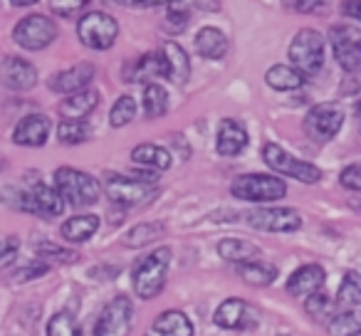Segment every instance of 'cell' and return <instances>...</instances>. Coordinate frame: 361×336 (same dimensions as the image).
Instances as JSON below:
<instances>
[{
  "instance_id": "28",
  "label": "cell",
  "mask_w": 361,
  "mask_h": 336,
  "mask_svg": "<svg viewBox=\"0 0 361 336\" xmlns=\"http://www.w3.org/2000/svg\"><path fill=\"white\" fill-rule=\"evenodd\" d=\"M238 275H240V280H245L247 285L265 287V285H270V282H275L277 267L270 265V262L250 260V262H240V267H238Z\"/></svg>"
},
{
  "instance_id": "45",
  "label": "cell",
  "mask_w": 361,
  "mask_h": 336,
  "mask_svg": "<svg viewBox=\"0 0 361 336\" xmlns=\"http://www.w3.org/2000/svg\"><path fill=\"white\" fill-rule=\"evenodd\" d=\"M341 13L349 18H356V20H361V0H346L344 6H341Z\"/></svg>"
},
{
  "instance_id": "35",
  "label": "cell",
  "mask_w": 361,
  "mask_h": 336,
  "mask_svg": "<svg viewBox=\"0 0 361 336\" xmlns=\"http://www.w3.org/2000/svg\"><path fill=\"white\" fill-rule=\"evenodd\" d=\"M47 336H82V329L70 311H57L47 324Z\"/></svg>"
},
{
  "instance_id": "10",
  "label": "cell",
  "mask_w": 361,
  "mask_h": 336,
  "mask_svg": "<svg viewBox=\"0 0 361 336\" xmlns=\"http://www.w3.org/2000/svg\"><path fill=\"white\" fill-rule=\"evenodd\" d=\"M131 319H134V306L131 299L124 294L114 297L104 311L99 314L94 326V336H129Z\"/></svg>"
},
{
  "instance_id": "36",
  "label": "cell",
  "mask_w": 361,
  "mask_h": 336,
  "mask_svg": "<svg viewBox=\"0 0 361 336\" xmlns=\"http://www.w3.org/2000/svg\"><path fill=\"white\" fill-rule=\"evenodd\" d=\"M57 139L70 146L82 144V141L90 139V126H87L85 121H62V124L57 126Z\"/></svg>"
},
{
  "instance_id": "21",
  "label": "cell",
  "mask_w": 361,
  "mask_h": 336,
  "mask_svg": "<svg viewBox=\"0 0 361 336\" xmlns=\"http://www.w3.org/2000/svg\"><path fill=\"white\" fill-rule=\"evenodd\" d=\"M218 154L221 156H238L247 146V131L240 121L226 119L218 129Z\"/></svg>"
},
{
  "instance_id": "2",
  "label": "cell",
  "mask_w": 361,
  "mask_h": 336,
  "mask_svg": "<svg viewBox=\"0 0 361 336\" xmlns=\"http://www.w3.org/2000/svg\"><path fill=\"white\" fill-rule=\"evenodd\" d=\"M171 265V250L169 247H159L156 252H149L146 257H141L134 267V292L141 299H154L161 294L166 285V272Z\"/></svg>"
},
{
  "instance_id": "16",
  "label": "cell",
  "mask_w": 361,
  "mask_h": 336,
  "mask_svg": "<svg viewBox=\"0 0 361 336\" xmlns=\"http://www.w3.org/2000/svg\"><path fill=\"white\" fill-rule=\"evenodd\" d=\"M161 52V62H164V77L173 85H183L188 82V75H191V62H188L186 50L176 42H164L159 47Z\"/></svg>"
},
{
  "instance_id": "26",
  "label": "cell",
  "mask_w": 361,
  "mask_h": 336,
  "mask_svg": "<svg viewBox=\"0 0 361 336\" xmlns=\"http://www.w3.org/2000/svg\"><path fill=\"white\" fill-rule=\"evenodd\" d=\"M131 161L139 166H146V168H154V171H166V168L171 166V154L164 149V146L139 144L134 151H131Z\"/></svg>"
},
{
  "instance_id": "46",
  "label": "cell",
  "mask_w": 361,
  "mask_h": 336,
  "mask_svg": "<svg viewBox=\"0 0 361 336\" xmlns=\"http://www.w3.org/2000/svg\"><path fill=\"white\" fill-rule=\"evenodd\" d=\"M171 0H124V6H146V8H156V6H169Z\"/></svg>"
},
{
  "instance_id": "25",
  "label": "cell",
  "mask_w": 361,
  "mask_h": 336,
  "mask_svg": "<svg viewBox=\"0 0 361 336\" xmlns=\"http://www.w3.org/2000/svg\"><path fill=\"white\" fill-rule=\"evenodd\" d=\"M97 228H99V218L97 216H75L62 223L60 235L67 242H87L97 232Z\"/></svg>"
},
{
  "instance_id": "38",
  "label": "cell",
  "mask_w": 361,
  "mask_h": 336,
  "mask_svg": "<svg viewBox=\"0 0 361 336\" xmlns=\"http://www.w3.org/2000/svg\"><path fill=\"white\" fill-rule=\"evenodd\" d=\"M90 6V0H50V11L60 18H75Z\"/></svg>"
},
{
  "instance_id": "49",
  "label": "cell",
  "mask_w": 361,
  "mask_h": 336,
  "mask_svg": "<svg viewBox=\"0 0 361 336\" xmlns=\"http://www.w3.org/2000/svg\"><path fill=\"white\" fill-rule=\"evenodd\" d=\"M114 3H124V0H114Z\"/></svg>"
},
{
  "instance_id": "43",
  "label": "cell",
  "mask_w": 361,
  "mask_h": 336,
  "mask_svg": "<svg viewBox=\"0 0 361 336\" xmlns=\"http://www.w3.org/2000/svg\"><path fill=\"white\" fill-rule=\"evenodd\" d=\"M16 250H18V240H16V237H6V240H0V267L16 257Z\"/></svg>"
},
{
  "instance_id": "3",
  "label": "cell",
  "mask_w": 361,
  "mask_h": 336,
  "mask_svg": "<svg viewBox=\"0 0 361 336\" xmlns=\"http://www.w3.org/2000/svg\"><path fill=\"white\" fill-rule=\"evenodd\" d=\"M290 62L302 77H314L324 67V37L317 30H300L290 45Z\"/></svg>"
},
{
  "instance_id": "23",
  "label": "cell",
  "mask_w": 361,
  "mask_h": 336,
  "mask_svg": "<svg viewBox=\"0 0 361 336\" xmlns=\"http://www.w3.org/2000/svg\"><path fill=\"white\" fill-rule=\"evenodd\" d=\"M196 50L206 60H223L228 52V37L218 27H203L196 35Z\"/></svg>"
},
{
  "instance_id": "37",
  "label": "cell",
  "mask_w": 361,
  "mask_h": 336,
  "mask_svg": "<svg viewBox=\"0 0 361 336\" xmlns=\"http://www.w3.org/2000/svg\"><path fill=\"white\" fill-rule=\"evenodd\" d=\"M134 116H136V101L131 99L129 94L119 97L109 111V121H111V126H116V129L124 126V124H129V121H134Z\"/></svg>"
},
{
  "instance_id": "13",
  "label": "cell",
  "mask_w": 361,
  "mask_h": 336,
  "mask_svg": "<svg viewBox=\"0 0 361 336\" xmlns=\"http://www.w3.org/2000/svg\"><path fill=\"white\" fill-rule=\"evenodd\" d=\"M18 208L42 218H57L65 211V201L55 188L45 186V183H35L27 193L18 196Z\"/></svg>"
},
{
  "instance_id": "24",
  "label": "cell",
  "mask_w": 361,
  "mask_h": 336,
  "mask_svg": "<svg viewBox=\"0 0 361 336\" xmlns=\"http://www.w3.org/2000/svg\"><path fill=\"white\" fill-rule=\"evenodd\" d=\"M154 331L159 336H193V324L183 311L169 309L161 316H156Z\"/></svg>"
},
{
  "instance_id": "40",
  "label": "cell",
  "mask_w": 361,
  "mask_h": 336,
  "mask_svg": "<svg viewBox=\"0 0 361 336\" xmlns=\"http://www.w3.org/2000/svg\"><path fill=\"white\" fill-rule=\"evenodd\" d=\"M37 255L42 260H57V262H75L77 255L70 250H62V247H55V245H40L37 247Z\"/></svg>"
},
{
  "instance_id": "27",
  "label": "cell",
  "mask_w": 361,
  "mask_h": 336,
  "mask_svg": "<svg viewBox=\"0 0 361 336\" xmlns=\"http://www.w3.org/2000/svg\"><path fill=\"white\" fill-rule=\"evenodd\" d=\"M265 82L277 92H292V89H300L305 85V77L295 70V67H287V65H275L267 70Z\"/></svg>"
},
{
  "instance_id": "18",
  "label": "cell",
  "mask_w": 361,
  "mask_h": 336,
  "mask_svg": "<svg viewBox=\"0 0 361 336\" xmlns=\"http://www.w3.org/2000/svg\"><path fill=\"white\" fill-rule=\"evenodd\" d=\"M50 136V119L45 114H27L18 121L13 131V141L18 146H42Z\"/></svg>"
},
{
  "instance_id": "11",
  "label": "cell",
  "mask_w": 361,
  "mask_h": 336,
  "mask_svg": "<svg viewBox=\"0 0 361 336\" xmlns=\"http://www.w3.org/2000/svg\"><path fill=\"white\" fill-rule=\"evenodd\" d=\"M329 42L334 57L346 72H356L361 67V30L354 25H334L329 30Z\"/></svg>"
},
{
  "instance_id": "33",
  "label": "cell",
  "mask_w": 361,
  "mask_h": 336,
  "mask_svg": "<svg viewBox=\"0 0 361 336\" xmlns=\"http://www.w3.org/2000/svg\"><path fill=\"white\" fill-rule=\"evenodd\" d=\"M188 20H191V13H188V6L183 0H171L169 3V13H166L164 20V30L169 32H183L188 27Z\"/></svg>"
},
{
  "instance_id": "30",
  "label": "cell",
  "mask_w": 361,
  "mask_h": 336,
  "mask_svg": "<svg viewBox=\"0 0 361 336\" xmlns=\"http://www.w3.org/2000/svg\"><path fill=\"white\" fill-rule=\"evenodd\" d=\"M164 232H166L164 223H141V225L131 228V230L126 232L124 242L129 247H144V245H149V242L159 240Z\"/></svg>"
},
{
  "instance_id": "19",
  "label": "cell",
  "mask_w": 361,
  "mask_h": 336,
  "mask_svg": "<svg viewBox=\"0 0 361 336\" xmlns=\"http://www.w3.org/2000/svg\"><path fill=\"white\" fill-rule=\"evenodd\" d=\"M324 280H326V275L319 265H305L292 272V277L287 280V292H290L292 297H310L322 290Z\"/></svg>"
},
{
  "instance_id": "47",
  "label": "cell",
  "mask_w": 361,
  "mask_h": 336,
  "mask_svg": "<svg viewBox=\"0 0 361 336\" xmlns=\"http://www.w3.org/2000/svg\"><path fill=\"white\" fill-rule=\"evenodd\" d=\"M13 6H18V8H25V6H35L37 0H11Z\"/></svg>"
},
{
  "instance_id": "9",
  "label": "cell",
  "mask_w": 361,
  "mask_h": 336,
  "mask_svg": "<svg viewBox=\"0 0 361 336\" xmlns=\"http://www.w3.org/2000/svg\"><path fill=\"white\" fill-rule=\"evenodd\" d=\"M341 124H344V109L339 104H317L307 114L305 131L312 141L326 144L339 134Z\"/></svg>"
},
{
  "instance_id": "1",
  "label": "cell",
  "mask_w": 361,
  "mask_h": 336,
  "mask_svg": "<svg viewBox=\"0 0 361 336\" xmlns=\"http://www.w3.org/2000/svg\"><path fill=\"white\" fill-rule=\"evenodd\" d=\"M55 191L62 196V201L75 208L94 206L99 201V181L85 171H77L70 166H62L55 171Z\"/></svg>"
},
{
  "instance_id": "17",
  "label": "cell",
  "mask_w": 361,
  "mask_h": 336,
  "mask_svg": "<svg viewBox=\"0 0 361 336\" xmlns=\"http://www.w3.org/2000/svg\"><path fill=\"white\" fill-rule=\"evenodd\" d=\"M0 77H3L6 87L16 92H27L37 85V70L23 57H8L0 67Z\"/></svg>"
},
{
  "instance_id": "41",
  "label": "cell",
  "mask_w": 361,
  "mask_h": 336,
  "mask_svg": "<svg viewBox=\"0 0 361 336\" xmlns=\"http://www.w3.org/2000/svg\"><path fill=\"white\" fill-rule=\"evenodd\" d=\"M341 186L349 191H361V163H351L341 171Z\"/></svg>"
},
{
  "instance_id": "20",
  "label": "cell",
  "mask_w": 361,
  "mask_h": 336,
  "mask_svg": "<svg viewBox=\"0 0 361 336\" xmlns=\"http://www.w3.org/2000/svg\"><path fill=\"white\" fill-rule=\"evenodd\" d=\"M99 104V94L94 89H82L77 94H70L65 101H60L57 111L65 121H82L92 114Z\"/></svg>"
},
{
  "instance_id": "32",
  "label": "cell",
  "mask_w": 361,
  "mask_h": 336,
  "mask_svg": "<svg viewBox=\"0 0 361 336\" xmlns=\"http://www.w3.org/2000/svg\"><path fill=\"white\" fill-rule=\"evenodd\" d=\"M331 336H359L361 334V314L359 311H341L329 321Z\"/></svg>"
},
{
  "instance_id": "14",
  "label": "cell",
  "mask_w": 361,
  "mask_h": 336,
  "mask_svg": "<svg viewBox=\"0 0 361 336\" xmlns=\"http://www.w3.org/2000/svg\"><path fill=\"white\" fill-rule=\"evenodd\" d=\"M213 321L221 329H235V331H252L257 326V311L243 299H226L218 311L213 314Z\"/></svg>"
},
{
  "instance_id": "44",
  "label": "cell",
  "mask_w": 361,
  "mask_h": 336,
  "mask_svg": "<svg viewBox=\"0 0 361 336\" xmlns=\"http://www.w3.org/2000/svg\"><path fill=\"white\" fill-rule=\"evenodd\" d=\"M23 275H16V280L18 282H23V280H32V277H42L47 272V265H30V267H25V270H20Z\"/></svg>"
},
{
  "instance_id": "48",
  "label": "cell",
  "mask_w": 361,
  "mask_h": 336,
  "mask_svg": "<svg viewBox=\"0 0 361 336\" xmlns=\"http://www.w3.org/2000/svg\"><path fill=\"white\" fill-rule=\"evenodd\" d=\"M0 168H6V161H0Z\"/></svg>"
},
{
  "instance_id": "42",
  "label": "cell",
  "mask_w": 361,
  "mask_h": 336,
  "mask_svg": "<svg viewBox=\"0 0 361 336\" xmlns=\"http://www.w3.org/2000/svg\"><path fill=\"white\" fill-rule=\"evenodd\" d=\"M326 3H329V0H295V11L297 13H322V11H326Z\"/></svg>"
},
{
  "instance_id": "34",
  "label": "cell",
  "mask_w": 361,
  "mask_h": 336,
  "mask_svg": "<svg viewBox=\"0 0 361 336\" xmlns=\"http://www.w3.org/2000/svg\"><path fill=\"white\" fill-rule=\"evenodd\" d=\"M339 304L341 306H359L361 304V275L349 270L339 285Z\"/></svg>"
},
{
  "instance_id": "5",
  "label": "cell",
  "mask_w": 361,
  "mask_h": 336,
  "mask_svg": "<svg viewBox=\"0 0 361 336\" xmlns=\"http://www.w3.org/2000/svg\"><path fill=\"white\" fill-rule=\"evenodd\" d=\"M104 188H106V196L124 208L149 203L151 198H156V193H159L156 183L139 181V178H134V176H119V173H106Z\"/></svg>"
},
{
  "instance_id": "12",
  "label": "cell",
  "mask_w": 361,
  "mask_h": 336,
  "mask_svg": "<svg viewBox=\"0 0 361 336\" xmlns=\"http://www.w3.org/2000/svg\"><path fill=\"white\" fill-rule=\"evenodd\" d=\"M247 225L262 232H295L302 228V218L295 208H257L247 213Z\"/></svg>"
},
{
  "instance_id": "7",
  "label": "cell",
  "mask_w": 361,
  "mask_h": 336,
  "mask_svg": "<svg viewBox=\"0 0 361 336\" xmlns=\"http://www.w3.org/2000/svg\"><path fill=\"white\" fill-rule=\"evenodd\" d=\"M57 37V23L50 20L47 15L32 13L25 15L23 20H18L16 30H13V40L23 47V50H45L47 45H52Z\"/></svg>"
},
{
  "instance_id": "50",
  "label": "cell",
  "mask_w": 361,
  "mask_h": 336,
  "mask_svg": "<svg viewBox=\"0 0 361 336\" xmlns=\"http://www.w3.org/2000/svg\"><path fill=\"white\" fill-rule=\"evenodd\" d=\"M359 336H361V334H359Z\"/></svg>"
},
{
  "instance_id": "6",
  "label": "cell",
  "mask_w": 361,
  "mask_h": 336,
  "mask_svg": "<svg viewBox=\"0 0 361 336\" xmlns=\"http://www.w3.org/2000/svg\"><path fill=\"white\" fill-rule=\"evenodd\" d=\"M77 35H80V42L90 50H109L114 45L116 35H119V25L111 15L102 11L87 13L80 23H77Z\"/></svg>"
},
{
  "instance_id": "22",
  "label": "cell",
  "mask_w": 361,
  "mask_h": 336,
  "mask_svg": "<svg viewBox=\"0 0 361 336\" xmlns=\"http://www.w3.org/2000/svg\"><path fill=\"white\" fill-rule=\"evenodd\" d=\"M121 77L126 82H144V80H154V77H164V62H161V52L154 50L149 55L139 57L136 62H129L121 70Z\"/></svg>"
},
{
  "instance_id": "31",
  "label": "cell",
  "mask_w": 361,
  "mask_h": 336,
  "mask_svg": "<svg viewBox=\"0 0 361 336\" xmlns=\"http://www.w3.org/2000/svg\"><path fill=\"white\" fill-rule=\"evenodd\" d=\"M169 111V97L161 85H149L144 89V116L146 119H159Z\"/></svg>"
},
{
  "instance_id": "8",
  "label": "cell",
  "mask_w": 361,
  "mask_h": 336,
  "mask_svg": "<svg viewBox=\"0 0 361 336\" xmlns=\"http://www.w3.org/2000/svg\"><path fill=\"white\" fill-rule=\"evenodd\" d=\"M262 158H265V163L270 166L272 171L295 178V181H300V183H317L322 178V171L314 163H307V161L295 158V156L287 154V151L280 149L277 144L262 146Z\"/></svg>"
},
{
  "instance_id": "15",
  "label": "cell",
  "mask_w": 361,
  "mask_h": 336,
  "mask_svg": "<svg viewBox=\"0 0 361 336\" xmlns=\"http://www.w3.org/2000/svg\"><path fill=\"white\" fill-rule=\"evenodd\" d=\"M94 77V65L92 62H80V65L70 67V70H62L57 75L50 77V89L57 94H77V92L87 89V85Z\"/></svg>"
},
{
  "instance_id": "39",
  "label": "cell",
  "mask_w": 361,
  "mask_h": 336,
  "mask_svg": "<svg viewBox=\"0 0 361 336\" xmlns=\"http://www.w3.org/2000/svg\"><path fill=\"white\" fill-rule=\"evenodd\" d=\"M307 311H310L314 319H322V316L329 314V306H331V299L324 294V292H314V294L307 297Z\"/></svg>"
},
{
  "instance_id": "29",
  "label": "cell",
  "mask_w": 361,
  "mask_h": 336,
  "mask_svg": "<svg viewBox=\"0 0 361 336\" xmlns=\"http://www.w3.org/2000/svg\"><path fill=\"white\" fill-rule=\"evenodd\" d=\"M218 252H221V257H226V260H233V262H250L257 257V245H252V242L247 240H238V237H226V240L218 242Z\"/></svg>"
},
{
  "instance_id": "4",
  "label": "cell",
  "mask_w": 361,
  "mask_h": 336,
  "mask_svg": "<svg viewBox=\"0 0 361 336\" xmlns=\"http://www.w3.org/2000/svg\"><path fill=\"white\" fill-rule=\"evenodd\" d=\"M231 193L240 201L250 203H267V201H280L287 196V186L282 178L265 176V173H247V176H238L231 186Z\"/></svg>"
}]
</instances>
